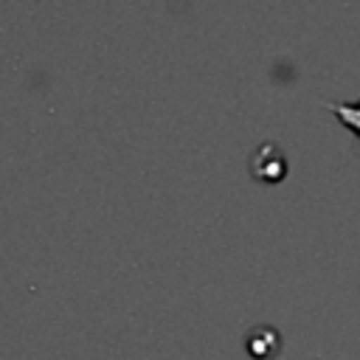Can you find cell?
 <instances>
[{"instance_id":"cell-1","label":"cell","mask_w":360,"mask_h":360,"mask_svg":"<svg viewBox=\"0 0 360 360\" xmlns=\"http://www.w3.org/2000/svg\"><path fill=\"white\" fill-rule=\"evenodd\" d=\"M250 172H253V177H259L264 183H278L284 177V172H287V163H284L281 149L276 143L259 146L253 152V158H250Z\"/></svg>"},{"instance_id":"cell-3","label":"cell","mask_w":360,"mask_h":360,"mask_svg":"<svg viewBox=\"0 0 360 360\" xmlns=\"http://www.w3.org/2000/svg\"><path fill=\"white\" fill-rule=\"evenodd\" d=\"M329 110L360 138V104H338V101H332Z\"/></svg>"},{"instance_id":"cell-2","label":"cell","mask_w":360,"mask_h":360,"mask_svg":"<svg viewBox=\"0 0 360 360\" xmlns=\"http://www.w3.org/2000/svg\"><path fill=\"white\" fill-rule=\"evenodd\" d=\"M248 354L256 357V360H270L278 346H281V335L273 329V326H256L250 335H248Z\"/></svg>"}]
</instances>
